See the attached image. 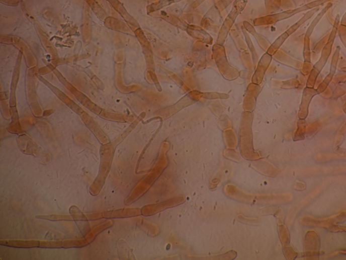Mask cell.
Listing matches in <instances>:
<instances>
[{
    "mask_svg": "<svg viewBox=\"0 0 346 260\" xmlns=\"http://www.w3.org/2000/svg\"><path fill=\"white\" fill-rule=\"evenodd\" d=\"M320 10V7L315 8L308 12L299 21L286 31L291 36L296 32L303 24L310 20Z\"/></svg>",
    "mask_w": 346,
    "mask_h": 260,
    "instance_id": "cell-2",
    "label": "cell"
},
{
    "mask_svg": "<svg viewBox=\"0 0 346 260\" xmlns=\"http://www.w3.org/2000/svg\"><path fill=\"white\" fill-rule=\"evenodd\" d=\"M289 36L286 31L284 32L272 44L269 50H277Z\"/></svg>",
    "mask_w": 346,
    "mask_h": 260,
    "instance_id": "cell-4",
    "label": "cell"
},
{
    "mask_svg": "<svg viewBox=\"0 0 346 260\" xmlns=\"http://www.w3.org/2000/svg\"><path fill=\"white\" fill-rule=\"evenodd\" d=\"M340 17L337 15L335 18L332 31L329 35L328 42L334 41L339 26Z\"/></svg>",
    "mask_w": 346,
    "mask_h": 260,
    "instance_id": "cell-5",
    "label": "cell"
},
{
    "mask_svg": "<svg viewBox=\"0 0 346 260\" xmlns=\"http://www.w3.org/2000/svg\"><path fill=\"white\" fill-rule=\"evenodd\" d=\"M331 0H316L295 10H288L267 17V24H273L281 21L292 18L302 12L311 10L315 8L323 6Z\"/></svg>",
    "mask_w": 346,
    "mask_h": 260,
    "instance_id": "cell-1",
    "label": "cell"
},
{
    "mask_svg": "<svg viewBox=\"0 0 346 260\" xmlns=\"http://www.w3.org/2000/svg\"><path fill=\"white\" fill-rule=\"evenodd\" d=\"M332 7V4L331 3H328L326 7L316 16L308 27L305 34V37H311L316 26Z\"/></svg>",
    "mask_w": 346,
    "mask_h": 260,
    "instance_id": "cell-3",
    "label": "cell"
}]
</instances>
